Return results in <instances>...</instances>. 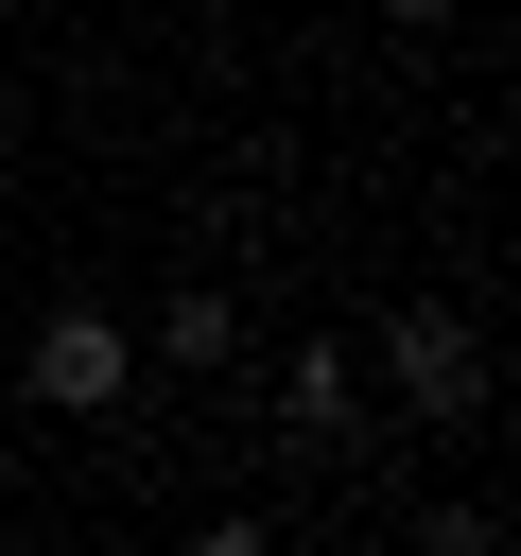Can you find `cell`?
Segmentation results:
<instances>
[{
	"label": "cell",
	"mask_w": 521,
	"mask_h": 556,
	"mask_svg": "<svg viewBox=\"0 0 521 556\" xmlns=\"http://www.w3.org/2000/svg\"><path fill=\"white\" fill-rule=\"evenodd\" d=\"M382 400L434 417V434H469V417H486V330H469L452 295H382Z\"/></svg>",
	"instance_id": "6da1fadb"
},
{
	"label": "cell",
	"mask_w": 521,
	"mask_h": 556,
	"mask_svg": "<svg viewBox=\"0 0 521 556\" xmlns=\"http://www.w3.org/2000/svg\"><path fill=\"white\" fill-rule=\"evenodd\" d=\"M17 382H35V417H122L139 400V330L104 295H69V313H35V365Z\"/></svg>",
	"instance_id": "7a4b0ae2"
},
{
	"label": "cell",
	"mask_w": 521,
	"mask_h": 556,
	"mask_svg": "<svg viewBox=\"0 0 521 556\" xmlns=\"http://www.w3.org/2000/svg\"><path fill=\"white\" fill-rule=\"evenodd\" d=\"M278 417H295V452H365V348H295Z\"/></svg>",
	"instance_id": "3957f363"
},
{
	"label": "cell",
	"mask_w": 521,
	"mask_h": 556,
	"mask_svg": "<svg viewBox=\"0 0 521 556\" xmlns=\"http://www.w3.org/2000/svg\"><path fill=\"white\" fill-rule=\"evenodd\" d=\"M156 365L226 382V365H243V295H208V278H191V295H156Z\"/></svg>",
	"instance_id": "277c9868"
},
{
	"label": "cell",
	"mask_w": 521,
	"mask_h": 556,
	"mask_svg": "<svg viewBox=\"0 0 521 556\" xmlns=\"http://www.w3.org/2000/svg\"><path fill=\"white\" fill-rule=\"evenodd\" d=\"M382 17H399V35H452V17H469V0H382Z\"/></svg>",
	"instance_id": "5b68a950"
},
{
	"label": "cell",
	"mask_w": 521,
	"mask_h": 556,
	"mask_svg": "<svg viewBox=\"0 0 521 556\" xmlns=\"http://www.w3.org/2000/svg\"><path fill=\"white\" fill-rule=\"evenodd\" d=\"M0 486H17V434H0Z\"/></svg>",
	"instance_id": "8992f818"
}]
</instances>
